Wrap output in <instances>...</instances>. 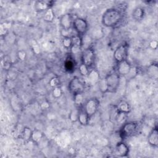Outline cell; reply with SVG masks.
<instances>
[{"label":"cell","instance_id":"cell-1","mask_svg":"<svg viewBox=\"0 0 158 158\" xmlns=\"http://www.w3.org/2000/svg\"><path fill=\"white\" fill-rule=\"evenodd\" d=\"M122 17L120 10L117 8H109L104 12L101 22L102 25L106 27H114L120 23Z\"/></svg>","mask_w":158,"mask_h":158},{"label":"cell","instance_id":"cell-2","mask_svg":"<svg viewBox=\"0 0 158 158\" xmlns=\"http://www.w3.org/2000/svg\"><path fill=\"white\" fill-rule=\"evenodd\" d=\"M120 75L116 70L110 72L102 82L101 89L103 93H115L120 85Z\"/></svg>","mask_w":158,"mask_h":158},{"label":"cell","instance_id":"cell-3","mask_svg":"<svg viewBox=\"0 0 158 158\" xmlns=\"http://www.w3.org/2000/svg\"><path fill=\"white\" fill-rule=\"evenodd\" d=\"M138 130V123L135 122L125 123L119 131V136L121 138H127L134 136Z\"/></svg>","mask_w":158,"mask_h":158},{"label":"cell","instance_id":"cell-4","mask_svg":"<svg viewBox=\"0 0 158 158\" xmlns=\"http://www.w3.org/2000/svg\"><path fill=\"white\" fill-rule=\"evenodd\" d=\"M85 88V84L78 77H73L69 82L68 89L73 96L77 94L83 93Z\"/></svg>","mask_w":158,"mask_h":158},{"label":"cell","instance_id":"cell-5","mask_svg":"<svg viewBox=\"0 0 158 158\" xmlns=\"http://www.w3.org/2000/svg\"><path fill=\"white\" fill-rule=\"evenodd\" d=\"M81 60V64L85 65L88 68L93 65L95 60V52L93 48L88 47L82 51Z\"/></svg>","mask_w":158,"mask_h":158},{"label":"cell","instance_id":"cell-6","mask_svg":"<svg viewBox=\"0 0 158 158\" xmlns=\"http://www.w3.org/2000/svg\"><path fill=\"white\" fill-rule=\"evenodd\" d=\"M99 99L95 97L91 98L85 102L84 110L86 112L89 118L97 112L99 106Z\"/></svg>","mask_w":158,"mask_h":158},{"label":"cell","instance_id":"cell-7","mask_svg":"<svg viewBox=\"0 0 158 158\" xmlns=\"http://www.w3.org/2000/svg\"><path fill=\"white\" fill-rule=\"evenodd\" d=\"M72 26L77 35L80 36L85 35L88 28L87 21L80 17H77L73 19Z\"/></svg>","mask_w":158,"mask_h":158},{"label":"cell","instance_id":"cell-8","mask_svg":"<svg viewBox=\"0 0 158 158\" xmlns=\"http://www.w3.org/2000/svg\"><path fill=\"white\" fill-rule=\"evenodd\" d=\"M128 56V46L126 44H122L117 46L114 52V58L115 60L119 63L127 60Z\"/></svg>","mask_w":158,"mask_h":158},{"label":"cell","instance_id":"cell-9","mask_svg":"<svg viewBox=\"0 0 158 158\" xmlns=\"http://www.w3.org/2000/svg\"><path fill=\"white\" fill-rule=\"evenodd\" d=\"M129 153V147L123 141H118L116 143L114 149V154L117 157H127Z\"/></svg>","mask_w":158,"mask_h":158},{"label":"cell","instance_id":"cell-10","mask_svg":"<svg viewBox=\"0 0 158 158\" xmlns=\"http://www.w3.org/2000/svg\"><path fill=\"white\" fill-rule=\"evenodd\" d=\"M73 17L69 13L62 15L59 20V23L64 30H69L73 25Z\"/></svg>","mask_w":158,"mask_h":158},{"label":"cell","instance_id":"cell-11","mask_svg":"<svg viewBox=\"0 0 158 158\" xmlns=\"http://www.w3.org/2000/svg\"><path fill=\"white\" fill-rule=\"evenodd\" d=\"M54 2L53 1H37L35 2L34 7L36 12H45L49 9L52 8Z\"/></svg>","mask_w":158,"mask_h":158},{"label":"cell","instance_id":"cell-12","mask_svg":"<svg viewBox=\"0 0 158 158\" xmlns=\"http://www.w3.org/2000/svg\"><path fill=\"white\" fill-rule=\"evenodd\" d=\"M131 65L130 64L125 60L118 63L116 71L120 76H127L131 70Z\"/></svg>","mask_w":158,"mask_h":158},{"label":"cell","instance_id":"cell-13","mask_svg":"<svg viewBox=\"0 0 158 158\" xmlns=\"http://www.w3.org/2000/svg\"><path fill=\"white\" fill-rule=\"evenodd\" d=\"M72 46L71 47V51L73 54L78 53L82 46L83 44V40L81 37L79 35H76L72 37Z\"/></svg>","mask_w":158,"mask_h":158},{"label":"cell","instance_id":"cell-14","mask_svg":"<svg viewBox=\"0 0 158 158\" xmlns=\"http://www.w3.org/2000/svg\"><path fill=\"white\" fill-rule=\"evenodd\" d=\"M148 143L152 147L156 148L158 146V130L157 127H154L149 133L148 136Z\"/></svg>","mask_w":158,"mask_h":158},{"label":"cell","instance_id":"cell-15","mask_svg":"<svg viewBox=\"0 0 158 158\" xmlns=\"http://www.w3.org/2000/svg\"><path fill=\"white\" fill-rule=\"evenodd\" d=\"M116 110L117 112L128 114L131 111V106L127 101L122 100L116 106Z\"/></svg>","mask_w":158,"mask_h":158},{"label":"cell","instance_id":"cell-16","mask_svg":"<svg viewBox=\"0 0 158 158\" xmlns=\"http://www.w3.org/2000/svg\"><path fill=\"white\" fill-rule=\"evenodd\" d=\"M145 15V10L144 8L142 7H136L133 12H132V16L133 18L138 21L141 20L143 19Z\"/></svg>","mask_w":158,"mask_h":158},{"label":"cell","instance_id":"cell-17","mask_svg":"<svg viewBox=\"0 0 158 158\" xmlns=\"http://www.w3.org/2000/svg\"><path fill=\"white\" fill-rule=\"evenodd\" d=\"M86 77H87V79L88 80L89 83L91 85H94L97 83L99 80V73L96 70H93L89 71V73Z\"/></svg>","mask_w":158,"mask_h":158},{"label":"cell","instance_id":"cell-18","mask_svg":"<svg viewBox=\"0 0 158 158\" xmlns=\"http://www.w3.org/2000/svg\"><path fill=\"white\" fill-rule=\"evenodd\" d=\"M43 138V132L38 129H34L32 131L31 140L35 144H39Z\"/></svg>","mask_w":158,"mask_h":158},{"label":"cell","instance_id":"cell-19","mask_svg":"<svg viewBox=\"0 0 158 158\" xmlns=\"http://www.w3.org/2000/svg\"><path fill=\"white\" fill-rule=\"evenodd\" d=\"M89 121V117L86 113V112L83 110H80L79 115H78V122L79 123L83 126H86Z\"/></svg>","mask_w":158,"mask_h":158},{"label":"cell","instance_id":"cell-20","mask_svg":"<svg viewBox=\"0 0 158 158\" xmlns=\"http://www.w3.org/2000/svg\"><path fill=\"white\" fill-rule=\"evenodd\" d=\"M54 18H55V14L52 8L49 9L45 12H44L43 19L45 22H52L54 20Z\"/></svg>","mask_w":158,"mask_h":158},{"label":"cell","instance_id":"cell-21","mask_svg":"<svg viewBox=\"0 0 158 158\" xmlns=\"http://www.w3.org/2000/svg\"><path fill=\"white\" fill-rule=\"evenodd\" d=\"M33 130L28 127H25L22 132V138L25 142H28L31 140Z\"/></svg>","mask_w":158,"mask_h":158},{"label":"cell","instance_id":"cell-22","mask_svg":"<svg viewBox=\"0 0 158 158\" xmlns=\"http://www.w3.org/2000/svg\"><path fill=\"white\" fill-rule=\"evenodd\" d=\"M149 75L153 78V79L156 80L158 77V67L156 64H153L151 65L149 67Z\"/></svg>","mask_w":158,"mask_h":158},{"label":"cell","instance_id":"cell-23","mask_svg":"<svg viewBox=\"0 0 158 158\" xmlns=\"http://www.w3.org/2000/svg\"><path fill=\"white\" fill-rule=\"evenodd\" d=\"M80 110L78 109H73L69 115V118L72 122H76L78 121V115H79Z\"/></svg>","mask_w":158,"mask_h":158},{"label":"cell","instance_id":"cell-24","mask_svg":"<svg viewBox=\"0 0 158 158\" xmlns=\"http://www.w3.org/2000/svg\"><path fill=\"white\" fill-rule=\"evenodd\" d=\"M63 46L66 49H70L72 46V40L70 36L64 37L62 41Z\"/></svg>","mask_w":158,"mask_h":158},{"label":"cell","instance_id":"cell-25","mask_svg":"<svg viewBox=\"0 0 158 158\" xmlns=\"http://www.w3.org/2000/svg\"><path fill=\"white\" fill-rule=\"evenodd\" d=\"M62 94H63V91L60 86H57V87L52 88V94L54 98L58 99V98H60L62 96Z\"/></svg>","mask_w":158,"mask_h":158},{"label":"cell","instance_id":"cell-26","mask_svg":"<svg viewBox=\"0 0 158 158\" xmlns=\"http://www.w3.org/2000/svg\"><path fill=\"white\" fill-rule=\"evenodd\" d=\"M84 99V96L83 93L77 94L73 96V101L76 105L81 106L83 104Z\"/></svg>","mask_w":158,"mask_h":158},{"label":"cell","instance_id":"cell-27","mask_svg":"<svg viewBox=\"0 0 158 158\" xmlns=\"http://www.w3.org/2000/svg\"><path fill=\"white\" fill-rule=\"evenodd\" d=\"M49 84L50 86L52 87V88L57 86H60V79L57 77H54L49 80Z\"/></svg>","mask_w":158,"mask_h":158},{"label":"cell","instance_id":"cell-28","mask_svg":"<svg viewBox=\"0 0 158 158\" xmlns=\"http://www.w3.org/2000/svg\"><path fill=\"white\" fill-rule=\"evenodd\" d=\"M79 72L80 73L83 75V76H87L88 74L89 73V68L88 67H86L85 65L83 64H81L79 66Z\"/></svg>","mask_w":158,"mask_h":158},{"label":"cell","instance_id":"cell-29","mask_svg":"<svg viewBox=\"0 0 158 158\" xmlns=\"http://www.w3.org/2000/svg\"><path fill=\"white\" fill-rule=\"evenodd\" d=\"M127 114L122 113V112H119L117 111V114L115 115V120L118 123H121L123 122V120L125 119L126 118V115Z\"/></svg>","mask_w":158,"mask_h":158},{"label":"cell","instance_id":"cell-30","mask_svg":"<svg viewBox=\"0 0 158 158\" xmlns=\"http://www.w3.org/2000/svg\"><path fill=\"white\" fill-rule=\"evenodd\" d=\"M17 56L18 59L21 60V61H23L26 59L27 58V52L26 51H25L24 50H19L18 51L17 53Z\"/></svg>","mask_w":158,"mask_h":158},{"label":"cell","instance_id":"cell-31","mask_svg":"<svg viewBox=\"0 0 158 158\" xmlns=\"http://www.w3.org/2000/svg\"><path fill=\"white\" fill-rule=\"evenodd\" d=\"M65 68L67 70H72L74 67V64L73 63V62H72L70 60H67L65 62Z\"/></svg>","mask_w":158,"mask_h":158},{"label":"cell","instance_id":"cell-32","mask_svg":"<svg viewBox=\"0 0 158 158\" xmlns=\"http://www.w3.org/2000/svg\"><path fill=\"white\" fill-rule=\"evenodd\" d=\"M40 106L41 110H47L48 109H49L50 105H49V102H48L47 101H43V102L40 104Z\"/></svg>","mask_w":158,"mask_h":158},{"label":"cell","instance_id":"cell-33","mask_svg":"<svg viewBox=\"0 0 158 158\" xmlns=\"http://www.w3.org/2000/svg\"><path fill=\"white\" fill-rule=\"evenodd\" d=\"M138 73V71H137V69L135 67H131V70L129 72V73L128 74L127 76H130V78H133Z\"/></svg>","mask_w":158,"mask_h":158},{"label":"cell","instance_id":"cell-34","mask_svg":"<svg viewBox=\"0 0 158 158\" xmlns=\"http://www.w3.org/2000/svg\"><path fill=\"white\" fill-rule=\"evenodd\" d=\"M157 44H158V43H157V40H151L149 43L150 48L154 50H155L157 48Z\"/></svg>","mask_w":158,"mask_h":158},{"label":"cell","instance_id":"cell-35","mask_svg":"<svg viewBox=\"0 0 158 158\" xmlns=\"http://www.w3.org/2000/svg\"><path fill=\"white\" fill-rule=\"evenodd\" d=\"M33 50H34V52L36 54H38L39 52H40V48L38 45V44H33Z\"/></svg>","mask_w":158,"mask_h":158}]
</instances>
